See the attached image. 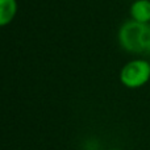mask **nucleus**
<instances>
[{
    "mask_svg": "<svg viewBox=\"0 0 150 150\" xmlns=\"http://www.w3.org/2000/svg\"><path fill=\"white\" fill-rule=\"evenodd\" d=\"M117 41L122 50L133 55H150V24L128 20L117 32Z\"/></svg>",
    "mask_w": 150,
    "mask_h": 150,
    "instance_id": "nucleus-1",
    "label": "nucleus"
},
{
    "mask_svg": "<svg viewBox=\"0 0 150 150\" xmlns=\"http://www.w3.org/2000/svg\"><path fill=\"white\" fill-rule=\"evenodd\" d=\"M120 82L124 87L137 90L150 82V61L137 57L128 61L120 70Z\"/></svg>",
    "mask_w": 150,
    "mask_h": 150,
    "instance_id": "nucleus-2",
    "label": "nucleus"
},
{
    "mask_svg": "<svg viewBox=\"0 0 150 150\" xmlns=\"http://www.w3.org/2000/svg\"><path fill=\"white\" fill-rule=\"evenodd\" d=\"M130 20L150 24V0H134L129 7Z\"/></svg>",
    "mask_w": 150,
    "mask_h": 150,
    "instance_id": "nucleus-3",
    "label": "nucleus"
},
{
    "mask_svg": "<svg viewBox=\"0 0 150 150\" xmlns=\"http://www.w3.org/2000/svg\"><path fill=\"white\" fill-rule=\"evenodd\" d=\"M17 13L16 0H0V28L7 26L13 21Z\"/></svg>",
    "mask_w": 150,
    "mask_h": 150,
    "instance_id": "nucleus-4",
    "label": "nucleus"
},
{
    "mask_svg": "<svg viewBox=\"0 0 150 150\" xmlns=\"http://www.w3.org/2000/svg\"><path fill=\"white\" fill-rule=\"evenodd\" d=\"M149 61H150V55H149Z\"/></svg>",
    "mask_w": 150,
    "mask_h": 150,
    "instance_id": "nucleus-5",
    "label": "nucleus"
}]
</instances>
